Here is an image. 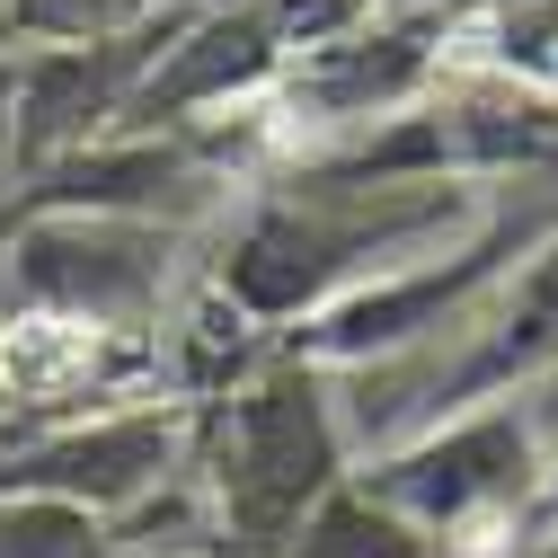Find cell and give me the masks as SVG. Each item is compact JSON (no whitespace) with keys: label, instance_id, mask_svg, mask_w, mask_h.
I'll use <instances>...</instances> for the list:
<instances>
[{"label":"cell","instance_id":"cell-6","mask_svg":"<svg viewBox=\"0 0 558 558\" xmlns=\"http://www.w3.org/2000/svg\"><path fill=\"white\" fill-rule=\"evenodd\" d=\"M195 10L178 0V10H151L143 27L124 36H89V45H27L19 53V89H10V169H53L72 160L89 143H107V133L124 124L133 89H143V72L169 53V36L186 27Z\"/></svg>","mask_w":558,"mask_h":558},{"label":"cell","instance_id":"cell-10","mask_svg":"<svg viewBox=\"0 0 558 558\" xmlns=\"http://www.w3.org/2000/svg\"><path fill=\"white\" fill-rule=\"evenodd\" d=\"M541 373H558V231L523 257V275L506 284V302L487 311L478 345L426 390V399H435V426H444V416H461V408L514 399V390L541 381Z\"/></svg>","mask_w":558,"mask_h":558},{"label":"cell","instance_id":"cell-2","mask_svg":"<svg viewBox=\"0 0 558 558\" xmlns=\"http://www.w3.org/2000/svg\"><path fill=\"white\" fill-rule=\"evenodd\" d=\"M345 461V435L319 399V373L293 355L257 381L231 390L222 435H214V487H222V523L248 549H284L302 541V523L328 506Z\"/></svg>","mask_w":558,"mask_h":558},{"label":"cell","instance_id":"cell-11","mask_svg":"<svg viewBox=\"0 0 558 558\" xmlns=\"http://www.w3.org/2000/svg\"><path fill=\"white\" fill-rule=\"evenodd\" d=\"M426 27H364V36H319L311 53H293V98L328 107V116H390L399 98L426 89Z\"/></svg>","mask_w":558,"mask_h":558},{"label":"cell","instance_id":"cell-8","mask_svg":"<svg viewBox=\"0 0 558 558\" xmlns=\"http://www.w3.org/2000/svg\"><path fill=\"white\" fill-rule=\"evenodd\" d=\"M169 461H178V416L124 408V416L62 426V435L10 452L0 461V497H53V506H81V514H124L169 478Z\"/></svg>","mask_w":558,"mask_h":558},{"label":"cell","instance_id":"cell-12","mask_svg":"<svg viewBox=\"0 0 558 558\" xmlns=\"http://www.w3.org/2000/svg\"><path fill=\"white\" fill-rule=\"evenodd\" d=\"M160 0H0V36L19 45H89V36H124L143 27Z\"/></svg>","mask_w":558,"mask_h":558},{"label":"cell","instance_id":"cell-1","mask_svg":"<svg viewBox=\"0 0 558 558\" xmlns=\"http://www.w3.org/2000/svg\"><path fill=\"white\" fill-rule=\"evenodd\" d=\"M444 248V240H470V195L452 178H426V186H328L311 178V195H275L248 214V231L231 240L222 257V302L248 319V328H284V319H311L328 302H345L355 284L408 266V248Z\"/></svg>","mask_w":558,"mask_h":558},{"label":"cell","instance_id":"cell-15","mask_svg":"<svg viewBox=\"0 0 558 558\" xmlns=\"http://www.w3.org/2000/svg\"><path fill=\"white\" fill-rule=\"evenodd\" d=\"M541 558H558V523H549V532H541Z\"/></svg>","mask_w":558,"mask_h":558},{"label":"cell","instance_id":"cell-14","mask_svg":"<svg viewBox=\"0 0 558 558\" xmlns=\"http://www.w3.org/2000/svg\"><path fill=\"white\" fill-rule=\"evenodd\" d=\"M541 523H558V470L541 478Z\"/></svg>","mask_w":558,"mask_h":558},{"label":"cell","instance_id":"cell-4","mask_svg":"<svg viewBox=\"0 0 558 558\" xmlns=\"http://www.w3.org/2000/svg\"><path fill=\"white\" fill-rule=\"evenodd\" d=\"M549 231H558V214H487L470 240H452V248H435V257H408V266L373 275V284H355L345 302L311 311V319L293 328V355H302V364L408 355V345H426L461 302H478L487 284H497V266L532 257Z\"/></svg>","mask_w":558,"mask_h":558},{"label":"cell","instance_id":"cell-13","mask_svg":"<svg viewBox=\"0 0 558 558\" xmlns=\"http://www.w3.org/2000/svg\"><path fill=\"white\" fill-rule=\"evenodd\" d=\"M0 558H107L98 514L53 497H0Z\"/></svg>","mask_w":558,"mask_h":558},{"label":"cell","instance_id":"cell-9","mask_svg":"<svg viewBox=\"0 0 558 558\" xmlns=\"http://www.w3.org/2000/svg\"><path fill=\"white\" fill-rule=\"evenodd\" d=\"M195 195H204V151L186 143V133H107V143L36 169V178L10 195V222H36V214H124V222H160V214H186Z\"/></svg>","mask_w":558,"mask_h":558},{"label":"cell","instance_id":"cell-3","mask_svg":"<svg viewBox=\"0 0 558 558\" xmlns=\"http://www.w3.org/2000/svg\"><path fill=\"white\" fill-rule=\"evenodd\" d=\"M514 399H487V408H461V416H444V426H426L390 461H373L355 497L381 506L408 532H435V541H461L478 523L532 506L541 497V426Z\"/></svg>","mask_w":558,"mask_h":558},{"label":"cell","instance_id":"cell-7","mask_svg":"<svg viewBox=\"0 0 558 558\" xmlns=\"http://www.w3.org/2000/svg\"><path fill=\"white\" fill-rule=\"evenodd\" d=\"M284 62H293V36H284V19H275V0H222V10H195L169 36V53L143 72L124 124L133 133H178L204 107H231V98H248L266 81H284Z\"/></svg>","mask_w":558,"mask_h":558},{"label":"cell","instance_id":"cell-5","mask_svg":"<svg viewBox=\"0 0 558 558\" xmlns=\"http://www.w3.org/2000/svg\"><path fill=\"white\" fill-rule=\"evenodd\" d=\"M169 222H124V214H36L19 222L10 284L36 319L62 328H133L169 284Z\"/></svg>","mask_w":558,"mask_h":558}]
</instances>
